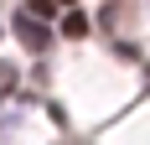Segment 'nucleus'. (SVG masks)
Here are the masks:
<instances>
[{
    "label": "nucleus",
    "mask_w": 150,
    "mask_h": 145,
    "mask_svg": "<svg viewBox=\"0 0 150 145\" xmlns=\"http://www.w3.org/2000/svg\"><path fill=\"white\" fill-rule=\"evenodd\" d=\"M11 31L26 42V52H47V47H52V21H42V16H31V11H16Z\"/></svg>",
    "instance_id": "obj_1"
},
{
    "label": "nucleus",
    "mask_w": 150,
    "mask_h": 145,
    "mask_svg": "<svg viewBox=\"0 0 150 145\" xmlns=\"http://www.w3.org/2000/svg\"><path fill=\"white\" fill-rule=\"evenodd\" d=\"M62 36H67V42H83V36H88V16H83V11H67V16H62Z\"/></svg>",
    "instance_id": "obj_2"
},
{
    "label": "nucleus",
    "mask_w": 150,
    "mask_h": 145,
    "mask_svg": "<svg viewBox=\"0 0 150 145\" xmlns=\"http://www.w3.org/2000/svg\"><path fill=\"white\" fill-rule=\"evenodd\" d=\"M26 11L42 16V21H52V16H57V0H26Z\"/></svg>",
    "instance_id": "obj_3"
},
{
    "label": "nucleus",
    "mask_w": 150,
    "mask_h": 145,
    "mask_svg": "<svg viewBox=\"0 0 150 145\" xmlns=\"http://www.w3.org/2000/svg\"><path fill=\"white\" fill-rule=\"evenodd\" d=\"M57 5H67V0H57Z\"/></svg>",
    "instance_id": "obj_4"
}]
</instances>
